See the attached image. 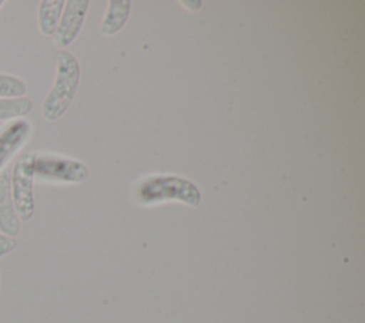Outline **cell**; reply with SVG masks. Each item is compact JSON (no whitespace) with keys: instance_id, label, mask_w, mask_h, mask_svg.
<instances>
[{"instance_id":"cell-1","label":"cell","mask_w":365,"mask_h":323,"mask_svg":"<svg viewBox=\"0 0 365 323\" xmlns=\"http://www.w3.org/2000/svg\"><path fill=\"white\" fill-rule=\"evenodd\" d=\"M80 81V65L76 57L61 50L57 54L56 80L41 104V114L47 121L58 120L70 107Z\"/></svg>"},{"instance_id":"cell-2","label":"cell","mask_w":365,"mask_h":323,"mask_svg":"<svg viewBox=\"0 0 365 323\" xmlns=\"http://www.w3.org/2000/svg\"><path fill=\"white\" fill-rule=\"evenodd\" d=\"M138 198L144 203L175 199L191 206H197L201 195L198 188L188 179L173 175H158L151 176L141 184Z\"/></svg>"},{"instance_id":"cell-3","label":"cell","mask_w":365,"mask_h":323,"mask_svg":"<svg viewBox=\"0 0 365 323\" xmlns=\"http://www.w3.org/2000/svg\"><path fill=\"white\" fill-rule=\"evenodd\" d=\"M36 154H23L10 172V188L16 213L20 221H29L34 213V162Z\"/></svg>"},{"instance_id":"cell-4","label":"cell","mask_w":365,"mask_h":323,"mask_svg":"<svg viewBox=\"0 0 365 323\" xmlns=\"http://www.w3.org/2000/svg\"><path fill=\"white\" fill-rule=\"evenodd\" d=\"M34 176L56 182H83L88 178V169L80 161L57 155H41L36 157Z\"/></svg>"},{"instance_id":"cell-5","label":"cell","mask_w":365,"mask_h":323,"mask_svg":"<svg viewBox=\"0 0 365 323\" xmlns=\"http://www.w3.org/2000/svg\"><path fill=\"white\" fill-rule=\"evenodd\" d=\"M64 6H66L64 11L53 34V41L60 48H64L68 44H71L78 36L84 23L87 9H88V1L68 0L64 3Z\"/></svg>"},{"instance_id":"cell-6","label":"cell","mask_w":365,"mask_h":323,"mask_svg":"<svg viewBox=\"0 0 365 323\" xmlns=\"http://www.w3.org/2000/svg\"><path fill=\"white\" fill-rule=\"evenodd\" d=\"M21 221L19 219L10 188V169L3 168L0 171V232L1 235L14 238L21 229Z\"/></svg>"},{"instance_id":"cell-7","label":"cell","mask_w":365,"mask_h":323,"mask_svg":"<svg viewBox=\"0 0 365 323\" xmlns=\"http://www.w3.org/2000/svg\"><path fill=\"white\" fill-rule=\"evenodd\" d=\"M30 134V125L24 120L16 121L0 132V171L11 155L23 145Z\"/></svg>"},{"instance_id":"cell-8","label":"cell","mask_w":365,"mask_h":323,"mask_svg":"<svg viewBox=\"0 0 365 323\" xmlns=\"http://www.w3.org/2000/svg\"><path fill=\"white\" fill-rule=\"evenodd\" d=\"M63 0H44L38 6V27L44 36L54 34L63 13Z\"/></svg>"},{"instance_id":"cell-9","label":"cell","mask_w":365,"mask_h":323,"mask_svg":"<svg viewBox=\"0 0 365 323\" xmlns=\"http://www.w3.org/2000/svg\"><path fill=\"white\" fill-rule=\"evenodd\" d=\"M131 3L128 0H111L106 18L101 24V33L114 34L117 33L127 21Z\"/></svg>"},{"instance_id":"cell-10","label":"cell","mask_w":365,"mask_h":323,"mask_svg":"<svg viewBox=\"0 0 365 323\" xmlns=\"http://www.w3.org/2000/svg\"><path fill=\"white\" fill-rule=\"evenodd\" d=\"M33 108V102L29 97H14V98H3L0 97V121L11 120L27 115Z\"/></svg>"},{"instance_id":"cell-11","label":"cell","mask_w":365,"mask_h":323,"mask_svg":"<svg viewBox=\"0 0 365 323\" xmlns=\"http://www.w3.org/2000/svg\"><path fill=\"white\" fill-rule=\"evenodd\" d=\"M27 91L26 83L14 75L0 73V97L3 98H14L23 97Z\"/></svg>"},{"instance_id":"cell-12","label":"cell","mask_w":365,"mask_h":323,"mask_svg":"<svg viewBox=\"0 0 365 323\" xmlns=\"http://www.w3.org/2000/svg\"><path fill=\"white\" fill-rule=\"evenodd\" d=\"M17 246L16 238H10L6 235H0V258L14 250Z\"/></svg>"},{"instance_id":"cell-13","label":"cell","mask_w":365,"mask_h":323,"mask_svg":"<svg viewBox=\"0 0 365 323\" xmlns=\"http://www.w3.org/2000/svg\"><path fill=\"white\" fill-rule=\"evenodd\" d=\"M1 6H3V1H1V0H0V7H1Z\"/></svg>"}]
</instances>
